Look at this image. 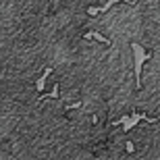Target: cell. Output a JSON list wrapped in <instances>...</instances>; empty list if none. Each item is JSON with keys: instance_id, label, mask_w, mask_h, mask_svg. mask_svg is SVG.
Returning a JSON list of instances; mask_svg holds the SVG:
<instances>
[{"instance_id": "7a4b0ae2", "label": "cell", "mask_w": 160, "mask_h": 160, "mask_svg": "<svg viewBox=\"0 0 160 160\" xmlns=\"http://www.w3.org/2000/svg\"><path fill=\"white\" fill-rule=\"evenodd\" d=\"M119 2H125V4H133V6L137 4V0H106V2H104L102 6H89V8H88V15H92V17H94V15H100V12H106L108 8H110V6L119 4Z\"/></svg>"}, {"instance_id": "3957f363", "label": "cell", "mask_w": 160, "mask_h": 160, "mask_svg": "<svg viewBox=\"0 0 160 160\" xmlns=\"http://www.w3.org/2000/svg\"><path fill=\"white\" fill-rule=\"evenodd\" d=\"M52 67H44V73H42L40 77L36 79V89L38 92H44V89H46V83H48V77H50V75H52Z\"/></svg>"}, {"instance_id": "52a82bcc", "label": "cell", "mask_w": 160, "mask_h": 160, "mask_svg": "<svg viewBox=\"0 0 160 160\" xmlns=\"http://www.w3.org/2000/svg\"><path fill=\"white\" fill-rule=\"evenodd\" d=\"M125 148H127V152H133V150H135V148H133V143H131V142H127V143H125Z\"/></svg>"}, {"instance_id": "277c9868", "label": "cell", "mask_w": 160, "mask_h": 160, "mask_svg": "<svg viewBox=\"0 0 160 160\" xmlns=\"http://www.w3.org/2000/svg\"><path fill=\"white\" fill-rule=\"evenodd\" d=\"M83 38L85 40H96V42H102V44H106V46H112V40L106 36H102V33H98V31H85L83 33Z\"/></svg>"}, {"instance_id": "8992f818", "label": "cell", "mask_w": 160, "mask_h": 160, "mask_svg": "<svg viewBox=\"0 0 160 160\" xmlns=\"http://www.w3.org/2000/svg\"><path fill=\"white\" fill-rule=\"evenodd\" d=\"M81 102H73V104H67V110H73V108H79Z\"/></svg>"}, {"instance_id": "6da1fadb", "label": "cell", "mask_w": 160, "mask_h": 160, "mask_svg": "<svg viewBox=\"0 0 160 160\" xmlns=\"http://www.w3.org/2000/svg\"><path fill=\"white\" fill-rule=\"evenodd\" d=\"M131 56H133V75H135V89H142V69L143 65L152 60L154 54L146 50L139 42H131Z\"/></svg>"}, {"instance_id": "5b68a950", "label": "cell", "mask_w": 160, "mask_h": 160, "mask_svg": "<svg viewBox=\"0 0 160 160\" xmlns=\"http://www.w3.org/2000/svg\"><path fill=\"white\" fill-rule=\"evenodd\" d=\"M60 98V83H54V88L50 94L46 96H38V102H44V100H58Z\"/></svg>"}]
</instances>
